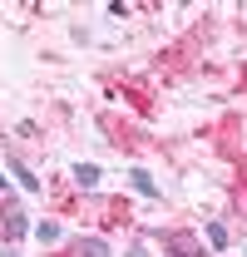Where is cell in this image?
Masks as SVG:
<instances>
[{
	"mask_svg": "<svg viewBox=\"0 0 247 257\" xmlns=\"http://www.w3.org/2000/svg\"><path fill=\"white\" fill-rule=\"evenodd\" d=\"M149 237H163V252L168 257H208L203 247H198L193 232H149Z\"/></svg>",
	"mask_w": 247,
	"mask_h": 257,
	"instance_id": "6da1fadb",
	"label": "cell"
},
{
	"mask_svg": "<svg viewBox=\"0 0 247 257\" xmlns=\"http://www.w3.org/2000/svg\"><path fill=\"white\" fill-rule=\"evenodd\" d=\"M74 257H114L104 237H74Z\"/></svg>",
	"mask_w": 247,
	"mask_h": 257,
	"instance_id": "7a4b0ae2",
	"label": "cell"
},
{
	"mask_svg": "<svg viewBox=\"0 0 247 257\" xmlns=\"http://www.w3.org/2000/svg\"><path fill=\"white\" fill-rule=\"evenodd\" d=\"M5 168H10V178H15V183H20L25 193H40V178H35V173H30V168H25L20 159H5Z\"/></svg>",
	"mask_w": 247,
	"mask_h": 257,
	"instance_id": "3957f363",
	"label": "cell"
},
{
	"mask_svg": "<svg viewBox=\"0 0 247 257\" xmlns=\"http://www.w3.org/2000/svg\"><path fill=\"white\" fill-rule=\"evenodd\" d=\"M0 227H5V237H25V232H30V218H25V213H15V208H5Z\"/></svg>",
	"mask_w": 247,
	"mask_h": 257,
	"instance_id": "277c9868",
	"label": "cell"
},
{
	"mask_svg": "<svg viewBox=\"0 0 247 257\" xmlns=\"http://www.w3.org/2000/svg\"><path fill=\"white\" fill-rule=\"evenodd\" d=\"M35 242H40V247H55V242H64V227H60V223H50V218H45V223L35 227Z\"/></svg>",
	"mask_w": 247,
	"mask_h": 257,
	"instance_id": "5b68a950",
	"label": "cell"
},
{
	"mask_svg": "<svg viewBox=\"0 0 247 257\" xmlns=\"http://www.w3.org/2000/svg\"><path fill=\"white\" fill-rule=\"evenodd\" d=\"M129 183H134V193H139V198H158V183L144 173V168H129Z\"/></svg>",
	"mask_w": 247,
	"mask_h": 257,
	"instance_id": "8992f818",
	"label": "cell"
},
{
	"mask_svg": "<svg viewBox=\"0 0 247 257\" xmlns=\"http://www.w3.org/2000/svg\"><path fill=\"white\" fill-rule=\"evenodd\" d=\"M74 183H79V188H94V183H99V168H94V163H74Z\"/></svg>",
	"mask_w": 247,
	"mask_h": 257,
	"instance_id": "52a82bcc",
	"label": "cell"
},
{
	"mask_svg": "<svg viewBox=\"0 0 247 257\" xmlns=\"http://www.w3.org/2000/svg\"><path fill=\"white\" fill-rule=\"evenodd\" d=\"M208 242H213V252H222L232 237H227V227H222V223H208Z\"/></svg>",
	"mask_w": 247,
	"mask_h": 257,
	"instance_id": "ba28073f",
	"label": "cell"
},
{
	"mask_svg": "<svg viewBox=\"0 0 247 257\" xmlns=\"http://www.w3.org/2000/svg\"><path fill=\"white\" fill-rule=\"evenodd\" d=\"M0 198H5V203H10V183H5V173H0Z\"/></svg>",
	"mask_w": 247,
	"mask_h": 257,
	"instance_id": "9c48e42d",
	"label": "cell"
},
{
	"mask_svg": "<svg viewBox=\"0 0 247 257\" xmlns=\"http://www.w3.org/2000/svg\"><path fill=\"white\" fill-rule=\"evenodd\" d=\"M124 257H144V247H129V252H124Z\"/></svg>",
	"mask_w": 247,
	"mask_h": 257,
	"instance_id": "30bf717a",
	"label": "cell"
},
{
	"mask_svg": "<svg viewBox=\"0 0 247 257\" xmlns=\"http://www.w3.org/2000/svg\"><path fill=\"white\" fill-rule=\"evenodd\" d=\"M0 257H20V252H15V247H0Z\"/></svg>",
	"mask_w": 247,
	"mask_h": 257,
	"instance_id": "8fae6325",
	"label": "cell"
}]
</instances>
